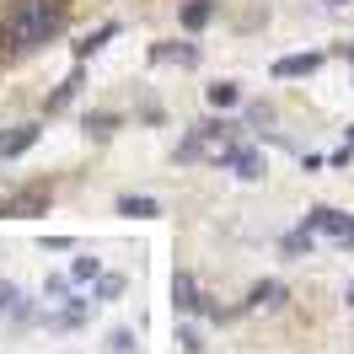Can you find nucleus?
<instances>
[{"instance_id": "obj_21", "label": "nucleus", "mask_w": 354, "mask_h": 354, "mask_svg": "<svg viewBox=\"0 0 354 354\" xmlns=\"http://www.w3.org/2000/svg\"><path fill=\"white\" fill-rule=\"evenodd\" d=\"M177 338H183V349H188V354H199V349H204V338H199V328H188V322H183V328H177Z\"/></svg>"}, {"instance_id": "obj_11", "label": "nucleus", "mask_w": 354, "mask_h": 354, "mask_svg": "<svg viewBox=\"0 0 354 354\" xmlns=\"http://www.w3.org/2000/svg\"><path fill=\"white\" fill-rule=\"evenodd\" d=\"M279 301H285V285H279V279H258V285H252V306H279Z\"/></svg>"}, {"instance_id": "obj_13", "label": "nucleus", "mask_w": 354, "mask_h": 354, "mask_svg": "<svg viewBox=\"0 0 354 354\" xmlns=\"http://www.w3.org/2000/svg\"><path fill=\"white\" fill-rule=\"evenodd\" d=\"M279 252H285V258H306V252H311V231H306V225H301V231H290L285 242H279Z\"/></svg>"}, {"instance_id": "obj_9", "label": "nucleus", "mask_w": 354, "mask_h": 354, "mask_svg": "<svg viewBox=\"0 0 354 354\" xmlns=\"http://www.w3.org/2000/svg\"><path fill=\"white\" fill-rule=\"evenodd\" d=\"M225 161H231L236 177H247V183H252V177H263V156H258V151H225Z\"/></svg>"}, {"instance_id": "obj_3", "label": "nucleus", "mask_w": 354, "mask_h": 354, "mask_svg": "<svg viewBox=\"0 0 354 354\" xmlns=\"http://www.w3.org/2000/svg\"><path fill=\"white\" fill-rule=\"evenodd\" d=\"M306 231H322V236H333V242H354V215H338V209H328V204H317L306 215Z\"/></svg>"}, {"instance_id": "obj_23", "label": "nucleus", "mask_w": 354, "mask_h": 354, "mask_svg": "<svg viewBox=\"0 0 354 354\" xmlns=\"http://www.w3.org/2000/svg\"><path fill=\"white\" fill-rule=\"evenodd\" d=\"M48 328H81V311L70 306V311H54V317H48Z\"/></svg>"}, {"instance_id": "obj_1", "label": "nucleus", "mask_w": 354, "mask_h": 354, "mask_svg": "<svg viewBox=\"0 0 354 354\" xmlns=\"http://www.w3.org/2000/svg\"><path fill=\"white\" fill-rule=\"evenodd\" d=\"M65 32V0H11L0 11V54L22 59Z\"/></svg>"}, {"instance_id": "obj_6", "label": "nucleus", "mask_w": 354, "mask_h": 354, "mask_svg": "<svg viewBox=\"0 0 354 354\" xmlns=\"http://www.w3.org/2000/svg\"><path fill=\"white\" fill-rule=\"evenodd\" d=\"M322 70V54H285V59H274V75L285 81V75H317Z\"/></svg>"}, {"instance_id": "obj_8", "label": "nucleus", "mask_w": 354, "mask_h": 354, "mask_svg": "<svg viewBox=\"0 0 354 354\" xmlns=\"http://www.w3.org/2000/svg\"><path fill=\"white\" fill-rule=\"evenodd\" d=\"M108 38H118V22H102L97 32H91V38H81V44H75V59L86 65L91 54H102V48H108Z\"/></svg>"}, {"instance_id": "obj_27", "label": "nucleus", "mask_w": 354, "mask_h": 354, "mask_svg": "<svg viewBox=\"0 0 354 354\" xmlns=\"http://www.w3.org/2000/svg\"><path fill=\"white\" fill-rule=\"evenodd\" d=\"M349 59H354V48H349Z\"/></svg>"}, {"instance_id": "obj_25", "label": "nucleus", "mask_w": 354, "mask_h": 354, "mask_svg": "<svg viewBox=\"0 0 354 354\" xmlns=\"http://www.w3.org/2000/svg\"><path fill=\"white\" fill-rule=\"evenodd\" d=\"M349 151H354V129H349Z\"/></svg>"}, {"instance_id": "obj_17", "label": "nucleus", "mask_w": 354, "mask_h": 354, "mask_svg": "<svg viewBox=\"0 0 354 354\" xmlns=\"http://www.w3.org/2000/svg\"><path fill=\"white\" fill-rule=\"evenodd\" d=\"M124 295V279L118 274H97V301H118Z\"/></svg>"}, {"instance_id": "obj_16", "label": "nucleus", "mask_w": 354, "mask_h": 354, "mask_svg": "<svg viewBox=\"0 0 354 354\" xmlns=\"http://www.w3.org/2000/svg\"><path fill=\"white\" fill-rule=\"evenodd\" d=\"M236 97H242V91L231 86V81H215V86H209V102H215V108H236Z\"/></svg>"}, {"instance_id": "obj_24", "label": "nucleus", "mask_w": 354, "mask_h": 354, "mask_svg": "<svg viewBox=\"0 0 354 354\" xmlns=\"http://www.w3.org/2000/svg\"><path fill=\"white\" fill-rule=\"evenodd\" d=\"M344 301H349V306H354V285H349V295H344Z\"/></svg>"}, {"instance_id": "obj_15", "label": "nucleus", "mask_w": 354, "mask_h": 354, "mask_svg": "<svg viewBox=\"0 0 354 354\" xmlns=\"http://www.w3.org/2000/svg\"><path fill=\"white\" fill-rule=\"evenodd\" d=\"M97 274H102V263H97L91 252H81V258L70 263V279H81V285H86V279H97Z\"/></svg>"}, {"instance_id": "obj_18", "label": "nucleus", "mask_w": 354, "mask_h": 354, "mask_svg": "<svg viewBox=\"0 0 354 354\" xmlns=\"http://www.w3.org/2000/svg\"><path fill=\"white\" fill-rule=\"evenodd\" d=\"M113 124H118L113 113H86V129L97 134V140H108V134H113Z\"/></svg>"}, {"instance_id": "obj_4", "label": "nucleus", "mask_w": 354, "mask_h": 354, "mask_svg": "<svg viewBox=\"0 0 354 354\" xmlns=\"http://www.w3.org/2000/svg\"><path fill=\"white\" fill-rule=\"evenodd\" d=\"M172 306L177 311H204V317H221V306H209L194 285V274H172Z\"/></svg>"}, {"instance_id": "obj_12", "label": "nucleus", "mask_w": 354, "mask_h": 354, "mask_svg": "<svg viewBox=\"0 0 354 354\" xmlns=\"http://www.w3.org/2000/svg\"><path fill=\"white\" fill-rule=\"evenodd\" d=\"M151 59H183V65H194L199 48H194V44H161V48H151Z\"/></svg>"}, {"instance_id": "obj_26", "label": "nucleus", "mask_w": 354, "mask_h": 354, "mask_svg": "<svg viewBox=\"0 0 354 354\" xmlns=\"http://www.w3.org/2000/svg\"><path fill=\"white\" fill-rule=\"evenodd\" d=\"M328 6H344V0H328Z\"/></svg>"}, {"instance_id": "obj_22", "label": "nucleus", "mask_w": 354, "mask_h": 354, "mask_svg": "<svg viewBox=\"0 0 354 354\" xmlns=\"http://www.w3.org/2000/svg\"><path fill=\"white\" fill-rule=\"evenodd\" d=\"M65 290H70V279H65V274H48V285H44V295H48V301H65Z\"/></svg>"}, {"instance_id": "obj_7", "label": "nucleus", "mask_w": 354, "mask_h": 354, "mask_svg": "<svg viewBox=\"0 0 354 354\" xmlns=\"http://www.w3.org/2000/svg\"><path fill=\"white\" fill-rule=\"evenodd\" d=\"M118 215H129V221H156L161 204H156L151 194H124V199H118Z\"/></svg>"}, {"instance_id": "obj_14", "label": "nucleus", "mask_w": 354, "mask_h": 354, "mask_svg": "<svg viewBox=\"0 0 354 354\" xmlns=\"http://www.w3.org/2000/svg\"><path fill=\"white\" fill-rule=\"evenodd\" d=\"M75 86H81V59H75V70H70V75H65V86H59V91H54V97H48V108H65L70 97H75Z\"/></svg>"}, {"instance_id": "obj_19", "label": "nucleus", "mask_w": 354, "mask_h": 354, "mask_svg": "<svg viewBox=\"0 0 354 354\" xmlns=\"http://www.w3.org/2000/svg\"><path fill=\"white\" fill-rule=\"evenodd\" d=\"M108 349H113V354H134V333H129V328H113V333H108Z\"/></svg>"}, {"instance_id": "obj_20", "label": "nucleus", "mask_w": 354, "mask_h": 354, "mask_svg": "<svg viewBox=\"0 0 354 354\" xmlns=\"http://www.w3.org/2000/svg\"><path fill=\"white\" fill-rule=\"evenodd\" d=\"M0 311H22V295H17L11 279H0Z\"/></svg>"}, {"instance_id": "obj_5", "label": "nucleus", "mask_w": 354, "mask_h": 354, "mask_svg": "<svg viewBox=\"0 0 354 354\" xmlns=\"http://www.w3.org/2000/svg\"><path fill=\"white\" fill-rule=\"evenodd\" d=\"M38 145V124H11V129H0V161H17Z\"/></svg>"}, {"instance_id": "obj_2", "label": "nucleus", "mask_w": 354, "mask_h": 354, "mask_svg": "<svg viewBox=\"0 0 354 354\" xmlns=\"http://www.w3.org/2000/svg\"><path fill=\"white\" fill-rule=\"evenodd\" d=\"M44 209H48L44 183H27V188H17V194L0 199V215H6V221H32V215H44Z\"/></svg>"}, {"instance_id": "obj_10", "label": "nucleus", "mask_w": 354, "mask_h": 354, "mask_svg": "<svg viewBox=\"0 0 354 354\" xmlns=\"http://www.w3.org/2000/svg\"><path fill=\"white\" fill-rule=\"evenodd\" d=\"M209 17H215V0H188V6H183V27H188V32H199Z\"/></svg>"}]
</instances>
